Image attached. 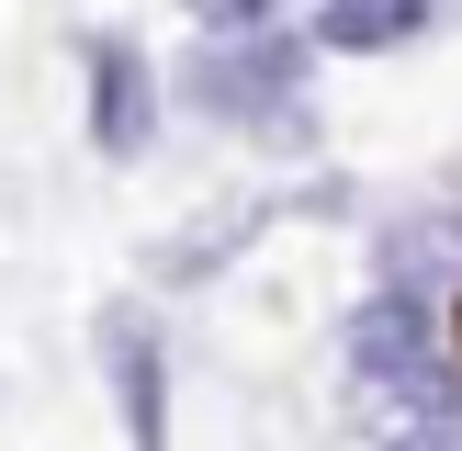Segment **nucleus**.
I'll use <instances>...</instances> for the list:
<instances>
[{"label":"nucleus","mask_w":462,"mask_h":451,"mask_svg":"<svg viewBox=\"0 0 462 451\" xmlns=\"http://www.w3.org/2000/svg\"><path fill=\"white\" fill-rule=\"evenodd\" d=\"M102 373H113V406H125L135 451H170V395H158V327L135 305L102 316Z\"/></svg>","instance_id":"20e7f679"},{"label":"nucleus","mask_w":462,"mask_h":451,"mask_svg":"<svg viewBox=\"0 0 462 451\" xmlns=\"http://www.w3.org/2000/svg\"><path fill=\"white\" fill-rule=\"evenodd\" d=\"M192 102L226 113L248 135H293V79H305V45H293L282 12H203L192 34Z\"/></svg>","instance_id":"f03ea898"},{"label":"nucleus","mask_w":462,"mask_h":451,"mask_svg":"<svg viewBox=\"0 0 462 451\" xmlns=\"http://www.w3.org/2000/svg\"><path fill=\"white\" fill-rule=\"evenodd\" d=\"M451 338H462V293H451Z\"/></svg>","instance_id":"0eeeda50"},{"label":"nucleus","mask_w":462,"mask_h":451,"mask_svg":"<svg viewBox=\"0 0 462 451\" xmlns=\"http://www.w3.org/2000/svg\"><path fill=\"white\" fill-rule=\"evenodd\" d=\"M406 34H429V0H316L293 23V45H338V57H383Z\"/></svg>","instance_id":"39448f33"},{"label":"nucleus","mask_w":462,"mask_h":451,"mask_svg":"<svg viewBox=\"0 0 462 451\" xmlns=\"http://www.w3.org/2000/svg\"><path fill=\"white\" fill-rule=\"evenodd\" d=\"M395 451H462V440H395Z\"/></svg>","instance_id":"423d86ee"},{"label":"nucleus","mask_w":462,"mask_h":451,"mask_svg":"<svg viewBox=\"0 0 462 451\" xmlns=\"http://www.w3.org/2000/svg\"><path fill=\"white\" fill-rule=\"evenodd\" d=\"M350 418L395 440H462V373L440 361V305L418 293H373L350 316Z\"/></svg>","instance_id":"f257e3e1"},{"label":"nucleus","mask_w":462,"mask_h":451,"mask_svg":"<svg viewBox=\"0 0 462 451\" xmlns=\"http://www.w3.org/2000/svg\"><path fill=\"white\" fill-rule=\"evenodd\" d=\"M90 135H102V158H147V135H158V68L125 34L90 45Z\"/></svg>","instance_id":"7ed1b4c3"}]
</instances>
